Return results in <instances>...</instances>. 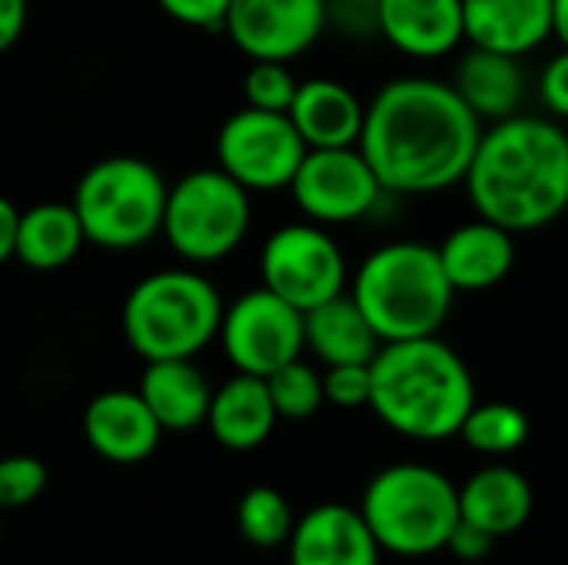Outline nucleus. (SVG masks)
Here are the masks:
<instances>
[{
  "label": "nucleus",
  "mask_w": 568,
  "mask_h": 565,
  "mask_svg": "<svg viewBox=\"0 0 568 565\" xmlns=\"http://www.w3.org/2000/svg\"><path fill=\"white\" fill-rule=\"evenodd\" d=\"M306 143L293 127L290 113L243 107L216 133V163L250 193L290 190Z\"/></svg>",
  "instance_id": "nucleus-9"
},
{
  "label": "nucleus",
  "mask_w": 568,
  "mask_h": 565,
  "mask_svg": "<svg viewBox=\"0 0 568 565\" xmlns=\"http://www.w3.org/2000/svg\"><path fill=\"white\" fill-rule=\"evenodd\" d=\"M359 513L383 553L423 559L446 549L459 523V490L436 466L396 463L373 476Z\"/></svg>",
  "instance_id": "nucleus-6"
},
{
  "label": "nucleus",
  "mask_w": 568,
  "mask_h": 565,
  "mask_svg": "<svg viewBox=\"0 0 568 565\" xmlns=\"http://www.w3.org/2000/svg\"><path fill=\"white\" fill-rule=\"evenodd\" d=\"M47 490V466L37 456L0 460V509H20Z\"/></svg>",
  "instance_id": "nucleus-30"
},
{
  "label": "nucleus",
  "mask_w": 568,
  "mask_h": 565,
  "mask_svg": "<svg viewBox=\"0 0 568 565\" xmlns=\"http://www.w3.org/2000/svg\"><path fill=\"white\" fill-rule=\"evenodd\" d=\"M329 0H233L223 30L250 60H296L326 30Z\"/></svg>",
  "instance_id": "nucleus-13"
},
{
  "label": "nucleus",
  "mask_w": 568,
  "mask_h": 565,
  "mask_svg": "<svg viewBox=\"0 0 568 565\" xmlns=\"http://www.w3.org/2000/svg\"><path fill=\"white\" fill-rule=\"evenodd\" d=\"M339 3H346V7H359V10H376V3H379V0H339Z\"/></svg>",
  "instance_id": "nucleus-38"
},
{
  "label": "nucleus",
  "mask_w": 568,
  "mask_h": 565,
  "mask_svg": "<svg viewBox=\"0 0 568 565\" xmlns=\"http://www.w3.org/2000/svg\"><path fill=\"white\" fill-rule=\"evenodd\" d=\"M17 226H20V210L0 196V263H7L17 250Z\"/></svg>",
  "instance_id": "nucleus-36"
},
{
  "label": "nucleus",
  "mask_w": 568,
  "mask_h": 565,
  "mask_svg": "<svg viewBox=\"0 0 568 565\" xmlns=\"http://www.w3.org/2000/svg\"><path fill=\"white\" fill-rule=\"evenodd\" d=\"M552 37L568 47V0H552Z\"/></svg>",
  "instance_id": "nucleus-37"
},
{
  "label": "nucleus",
  "mask_w": 568,
  "mask_h": 565,
  "mask_svg": "<svg viewBox=\"0 0 568 565\" xmlns=\"http://www.w3.org/2000/svg\"><path fill=\"white\" fill-rule=\"evenodd\" d=\"M479 140L483 120L453 83L399 77L366 107L359 150L386 193L429 196L466 180Z\"/></svg>",
  "instance_id": "nucleus-1"
},
{
  "label": "nucleus",
  "mask_w": 568,
  "mask_h": 565,
  "mask_svg": "<svg viewBox=\"0 0 568 565\" xmlns=\"http://www.w3.org/2000/svg\"><path fill=\"white\" fill-rule=\"evenodd\" d=\"M323 390H326V403H333L339 410L369 406V400H373V370H369V363L326 366Z\"/></svg>",
  "instance_id": "nucleus-31"
},
{
  "label": "nucleus",
  "mask_w": 568,
  "mask_h": 565,
  "mask_svg": "<svg viewBox=\"0 0 568 565\" xmlns=\"http://www.w3.org/2000/svg\"><path fill=\"white\" fill-rule=\"evenodd\" d=\"M290 193L306 220L339 226L373 213L386 190L359 147H333L306 150Z\"/></svg>",
  "instance_id": "nucleus-12"
},
{
  "label": "nucleus",
  "mask_w": 568,
  "mask_h": 565,
  "mask_svg": "<svg viewBox=\"0 0 568 565\" xmlns=\"http://www.w3.org/2000/svg\"><path fill=\"white\" fill-rule=\"evenodd\" d=\"M296 90H300V83L283 60H253L243 77L246 107H256V110L290 113Z\"/></svg>",
  "instance_id": "nucleus-29"
},
{
  "label": "nucleus",
  "mask_w": 568,
  "mask_h": 565,
  "mask_svg": "<svg viewBox=\"0 0 568 565\" xmlns=\"http://www.w3.org/2000/svg\"><path fill=\"white\" fill-rule=\"evenodd\" d=\"M220 290L196 270H156L123 300V336L136 356L193 360L220 336Z\"/></svg>",
  "instance_id": "nucleus-5"
},
{
  "label": "nucleus",
  "mask_w": 568,
  "mask_h": 565,
  "mask_svg": "<svg viewBox=\"0 0 568 565\" xmlns=\"http://www.w3.org/2000/svg\"><path fill=\"white\" fill-rule=\"evenodd\" d=\"M266 386H270V396H273L280 420H310L326 403L323 373H316L303 360H293V363L280 366L276 373H270Z\"/></svg>",
  "instance_id": "nucleus-28"
},
{
  "label": "nucleus",
  "mask_w": 568,
  "mask_h": 565,
  "mask_svg": "<svg viewBox=\"0 0 568 565\" xmlns=\"http://www.w3.org/2000/svg\"><path fill=\"white\" fill-rule=\"evenodd\" d=\"M463 443L483 456H509L529 440V416L513 403H476L459 430Z\"/></svg>",
  "instance_id": "nucleus-26"
},
{
  "label": "nucleus",
  "mask_w": 568,
  "mask_h": 565,
  "mask_svg": "<svg viewBox=\"0 0 568 565\" xmlns=\"http://www.w3.org/2000/svg\"><path fill=\"white\" fill-rule=\"evenodd\" d=\"M236 526L240 536L256 546V549H276L283 543H290L296 516L286 503V496L273 486H253L243 493L240 506H236Z\"/></svg>",
  "instance_id": "nucleus-27"
},
{
  "label": "nucleus",
  "mask_w": 568,
  "mask_h": 565,
  "mask_svg": "<svg viewBox=\"0 0 568 565\" xmlns=\"http://www.w3.org/2000/svg\"><path fill=\"white\" fill-rule=\"evenodd\" d=\"M226 360L236 373L270 376L280 366L300 360L306 346L303 310L276 296L273 290H246L223 310L220 336Z\"/></svg>",
  "instance_id": "nucleus-11"
},
{
  "label": "nucleus",
  "mask_w": 568,
  "mask_h": 565,
  "mask_svg": "<svg viewBox=\"0 0 568 565\" xmlns=\"http://www.w3.org/2000/svg\"><path fill=\"white\" fill-rule=\"evenodd\" d=\"M290 120L310 150L359 147L366 103L339 80L313 77L303 80L290 107Z\"/></svg>",
  "instance_id": "nucleus-19"
},
{
  "label": "nucleus",
  "mask_w": 568,
  "mask_h": 565,
  "mask_svg": "<svg viewBox=\"0 0 568 565\" xmlns=\"http://www.w3.org/2000/svg\"><path fill=\"white\" fill-rule=\"evenodd\" d=\"M493 543H496V539H493L489 533H483L479 526H473V523H466V519L459 516V523H456V529H453L446 549H449L456 559H463V563H479V559H486V556L493 553Z\"/></svg>",
  "instance_id": "nucleus-34"
},
{
  "label": "nucleus",
  "mask_w": 568,
  "mask_h": 565,
  "mask_svg": "<svg viewBox=\"0 0 568 565\" xmlns=\"http://www.w3.org/2000/svg\"><path fill=\"white\" fill-rule=\"evenodd\" d=\"M27 27V0H0V53H7Z\"/></svg>",
  "instance_id": "nucleus-35"
},
{
  "label": "nucleus",
  "mask_w": 568,
  "mask_h": 565,
  "mask_svg": "<svg viewBox=\"0 0 568 565\" xmlns=\"http://www.w3.org/2000/svg\"><path fill=\"white\" fill-rule=\"evenodd\" d=\"M376 27L399 53L416 60L446 57L466 40L463 0H379Z\"/></svg>",
  "instance_id": "nucleus-16"
},
{
  "label": "nucleus",
  "mask_w": 568,
  "mask_h": 565,
  "mask_svg": "<svg viewBox=\"0 0 568 565\" xmlns=\"http://www.w3.org/2000/svg\"><path fill=\"white\" fill-rule=\"evenodd\" d=\"M276 406L263 376L236 373L220 390H213L206 426L223 450L250 453L263 446L276 426Z\"/></svg>",
  "instance_id": "nucleus-20"
},
{
  "label": "nucleus",
  "mask_w": 568,
  "mask_h": 565,
  "mask_svg": "<svg viewBox=\"0 0 568 565\" xmlns=\"http://www.w3.org/2000/svg\"><path fill=\"white\" fill-rule=\"evenodd\" d=\"M163 173L140 157H106L83 170L73 186V210L87 243L100 250H136L163 233Z\"/></svg>",
  "instance_id": "nucleus-7"
},
{
  "label": "nucleus",
  "mask_w": 568,
  "mask_h": 565,
  "mask_svg": "<svg viewBox=\"0 0 568 565\" xmlns=\"http://www.w3.org/2000/svg\"><path fill=\"white\" fill-rule=\"evenodd\" d=\"M369 370V410L399 436L423 443L459 436L469 410L476 406L469 366L439 336L383 343Z\"/></svg>",
  "instance_id": "nucleus-3"
},
{
  "label": "nucleus",
  "mask_w": 568,
  "mask_h": 565,
  "mask_svg": "<svg viewBox=\"0 0 568 565\" xmlns=\"http://www.w3.org/2000/svg\"><path fill=\"white\" fill-rule=\"evenodd\" d=\"M463 183L483 220L542 230L568 210V133L546 117H506L483 130Z\"/></svg>",
  "instance_id": "nucleus-2"
},
{
  "label": "nucleus",
  "mask_w": 568,
  "mask_h": 565,
  "mask_svg": "<svg viewBox=\"0 0 568 565\" xmlns=\"http://www.w3.org/2000/svg\"><path fill=\"white\" fill-rule=\"evenodd\" d=\"M379 556L366 516L343 503L310 509L290 536V565H379Z\"/></svg>",
  "instance_id": "nucleus-15"
},
{
  "label": "nucleus",
  "mask_w": 568,
  "mask_h": 565,
  "mask_svg": "<svg viewBox=\"0 0 568 565\" xmlns=\"http://www.w3.org/2000/svg\"><path fill=\"white\" fill-rule=\"evenodd\" d=\"M436 250L456 293L489 290L516 266V233L483 216L456 226Z\"/></svg>",
  "instance_id": "nucleus-17"
},
{
  "label": "nucleus",
  "mask_w": 568,
  "mask_h": 565,
  "mask_svg": "<svg viewBox=\"0 0 568 565\" xmlns=\"http://www.w3.org/2000/svg\"><path fill=\"white\" fill-rule=\"evenodd\" d=\"M140 396L163 433H190L206 423L213 390L193 360H153L143 370Z\"/></svg>",
  "instance_id": "nucleus-22"
},
{
  "label": "nucleus",
  "mask_w": 568,
  "mask_h": 565,
  "mask_svg": "<svg viewBox=\"0 0 568 565\" xmlns=\"http://www.w3.org/2000/svg\"><path fill=\"white\" fill-rule=\"evenodd\" d=\"M459 516L493 539L509 536L532 516V486L513 466H486L459 490Z\"/></svg>",
  "instance_id": "nucleus-23"
},
{
  "label": "nucleus",
  "mask_w": 568,
  "mask_h": 565,
  "mask_svg": "<svg viewBox=\"0 0 568 565\" xmlns=\"http://www.w3.org/2000/svg\"><path fill=\"white\" fill-rule=\"evenodd\" d=\"M83 436L106 463H143L156 453L163 426L143 403L140 390H106L87 403Z\"/></svg>",
  "instance_id": "nucleus-14"
},
{
  "label": "nucleus",
  "mask_w": 568,
  "mask_h": 565,
  "mask_svg": "<svg viewBox=\"0 0 568 565\" xmlns=\"http://www.w3.org/2000/svg\"><path fill=\"white\" fill-rule=\"evenodd\" d=\"M353 300L383 343H399L439 336L453 313L456 286L449 283L436 246L396 240L359 263Z\"/></svg>",
  "instance_id": "nucleus-4"
},
{
  "label": "nucleus",
  "mask_w": 568,
  "mask_h": 565,
  "mask_svg": "<svg viewBox=\"0 0 568 565\" xmlns=\"http://www.w3.org/2000/svg\"><path fill=\"white\" fill-rule=\"evenodd\" d=\"M473 47L526 57L552 37V0H463Z\"/></svg>",
  "instance_id": "nucleus-18"
},
{
  "label": "nucleus",
  "mask_w": 568,
  "mask_h": 565,
  "mask_svg": "<svg viewBox=\"0 0 568 565\" xmlns=\"http://www.w3.org/2000/svg\"><path fill=\"white\" fill-rule=\"evenodd\" d=\"M250 220V190L220 167L193 170L166 190L163 236L193 266L226 260L246 240Z\"/></svg>",
  "instance_id": "nucleus-8"
},
{
  "label": "nucleus",
  "mask_w": 568,
  "mask_h": 565,
  "mask_svg": "<svg viewBox=\"0 0 568 565\" xmlns=\"http://www.w3.org/2000/svg\"><path fill=\"white\" fill-rule=\"evenodd\" d=\"M453 87L483 123H499L519 113L526 97V73L519 67V57L469 43V50L456 63Z\"/></svg>",
  "instance_id": "nucleus-21"
},
{
  "label": "nucleus",
  "mask_w": 568,
  "mask_h": 565,
  "mask_svg": "<svg viewBox=\"0 0 568 565\" xmlns=\"http://www.w3.org/2000/svg\"><path fill=\"white\" fill-rule=\"evenodd\" d=\"M303 326H306V350H313V356L326 366L373 363V356L383 346V340L356 306L353 293H339L306 310Z\"/></svg>",
  "instance_id": "nucleus-24"
},
{
  "label": "nucleus",
  "mask_w": 568,
  "mask_h": 565,
  "mask_svg": "<svg viewBox=\"0 0 568 565\" xmlns=\"http://www.w3.org/2000/svg\"><path fill=\"white\" fill-rule=\"evenodd\" d=\"M260 276L266 290L306 313L346 290V256L326 226L313 220L286 223L266 236Z\"/></svg>",
  "instance_id": "nucleus-10"
},
{
  "label": "nucleus",
  "mask_w": 568,
  "mask_h": 565,
  "mask_svg": "<svg viewBox=\"0 0 568 565\" xmlns=\"http://www.w3.org/2000/svg\"><path fill=\"white\" fill-rule=\"evenodd\" d=\"M83 243L87 233L73 203H37L20 213L13 256L37 273H53L77 260Z\"/></svg>",
  "instance_id": "nucleus-25"
},
{
  "label": "nucleus",
  "mask_w": 568,
  "mask_h": 565,
  "mask_svg": "<svg viewBox=\"0 0 568 565\" xmlns=\"http://www.w3.org/2000/svg\"><path fill=\"white\" fill-rule=\"evenodd\" d=\"M156 3L176 23H186L196 30H223L233 0H156Z\"/></svg>",
  "instance_id": "nucleus-32"
},
{
  "label": "nucleus",
  "mask_w": 568,
  "mask_h": 565,
  "mask_svg": "<svg viewBox=\"0 0 568 565\" xmlns=\"http://www.w3.org/2000/svg\"><path fill=\"white\" fill-rule=\"evenodd\" d=\"M539 93H542V103L559 120H568V47H562V53H556L546 63L542 80H539Z\"/></svg>",
  "instance_id": "nucleus-33"
}]
</instances>
